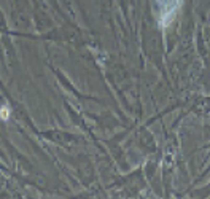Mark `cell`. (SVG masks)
<instances>
[{"label":"cell","mask_w":210,"mask_h":199,"mask_svg":"<svg viewBox=\"0 0 210 199\" xmlns=\"http://www.w3.org/2000/svg\"><path fill=\"white\" fill-rule=\"evenodd\" d=\"M0 116H2V120H8V116H10L8 107H2V108H0Z\"/></svg>","instance_id":"1"}]
</instances>
